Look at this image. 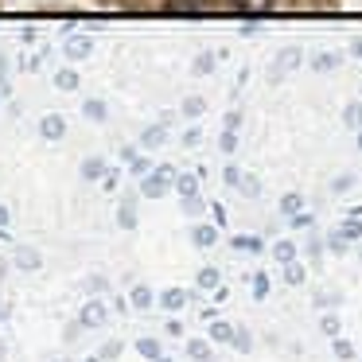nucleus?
I'll return each mask as SVG.
<instances>
[{
    "label": "nucleus",
    "instance_id": "nucleus-1",
    "mask_svg": "<svg viewBox=\"0 0 362 362\" xmlns=\"http://www.w3.org/2000/svg\"><path fill=\"white\" fill-rule=\"evenodd\" d=\"M168 187H172V172H168V168H156V172H152L148 180L141 183L144 199H160V195H168Z\"/></svg>",
    "mask_w": 362,
    "mask_h": 362
},
{
    "label": "nucleus",
    "instance_id": "nucleus-2",
    "mask_svg": "<svg viewBox=\"0 0 362 362\" xmlns=\"http://www.w3.org/2000/svg\"><path fill=\"white\" fill-rule=\"evenodd\" d=\"M78 320H82V327H102V323L110 320V308H105L102 300H90V304L82 308V315H78Z\"/></svg>",
    "mask_w": 362,
    "mask_h": 362
},
{
    "label": "nucleus",
    "instance_id": "nucleus-3",
    "mask_svg": "<svg viewBox=\"0 0 362 362\" xmlns=\"http://www.w3.org/2000/svg\"><path fill=\"white\" fill-rule=\"evenodd\" d=\"M168 12H187V16H203L214 8V0H164Z\"/></svg>",
    "mask_w": 362,
    "mask_h": 362
},
{
    "label": "nucleus",
    "instance_id": "nucleus-4",
    "mask_svg": "<svg viewBox=\"0 0 362 362\" xmlns=\"http://www.w3.org/2000/svg\"><path fill=\"white\" fill-rule=\"evenodd\" d=\"M40 133H43V136H47V141H59V136H63V133H66V121H63V117H59V113H47V117H43V121H40Z\"/></svg>",
    "mask_w": 362,
    "mask_h": 362
},
{
    "label": "nucleus",
    "instance_id": "nucleus-5",
    "mask_svg": "<svg viewBox=\"0 0 362 362\" xmlns=\"http://www.w3.org/2000/svg\"><path fill=\"white\" fill-rule=\"evenodd\" d=\"M90 51H94V40H90V35H71V40H66V55L71 59H86Z\"/></svg>",
    "mask_w": 362,
    "mask_h": 362
},
{
    "label": "nucleus",
    "instance_id": "nucleus-6",
    "mask_svg": "<svg viewBox=\"0 0 362 362\" xmlns=\"http://www.w3.org/2000/svg\"><path fill=\"white\" fill-rule=\"evenodd\" d=\"M16 265L24 269V273H35V269L43 265V257L32 250V245H20V250H16Z\"/></svg>",
    "mask_w": 362,
    "mask_h": 362
},
{
    "label": "nucleus",
    "instance_id": "nucleus-7",
    "mask_svg": "<svg viewBox=\"0 0 362 362\" xmlns=\"http://www.w3.org/2000/svg\"><path fill=\"white\" fill-rule=\"evenodd\" d=\"M191 242H195L199 250H206V245L218 242V230H214V226H195V230H191Z\"/></svg>",
    "mask_w": 362,
    "mask_h": 362
},
{
    "label": "nucleus",
    "instance_id": "nucleus-8",
    "mask_svg": "<svg viewBox=\"0 0 362 362\" xmlns=\"http://www.w3.org/2000/svg\"><path fill=\"white\" fill-rule=\"evenodd\" d=\"M234 8H242V12H250V16H257V12H269L276 4V0H230Z\"/></svg>",
    "mask_w": 362,
    "mask_h": 362
},
{
    "label": "nucleus",
    "instance_id": "nucleus-9",
    "mask_svg": "<svg viewBox=\"0 0 362 362\" xmlns=\"http://www.w3.org/2000/svg\"><path fill=\"white\" fill-rule=\"evenodd\" d=\"M160 304H164L168 312H180V308L187 304V292H183V288H168L164 296H160Z\"/></svg>",
    "mask_w": 362,
    "mask_h": 362
},
{
    "label": "nucleus",
    "instance_id": "nucleus-10",
    "mask_svg": "<svg viewBox=\"0 0 362 362\" xmlns=\"http://www.w3.org/2000/svg\"><path fill=\"white\" fill-rule=\"evenodd\" d=\"M211 339H214V343H234V327L222 323V320H214L211 323Z\"/></svg>",
    "mask_w": 362,
    "mask_h": 362
},
{
    "label": "nucleus",
    "instance_id": "nucleus-11",
    "mask_svg": "<svg viewBox=\"0 0 362 362\" xmlns=\"http://www.w3.org/2000/svg\"><path fill=\"white\" fill-rule=\"evenodd\" d=\"M187 354L195 362H211V343H203V339H191L187 343Z\"/></svg>",
    "mask_w": 362,
    "mask_h": 362
},
{
    "label": "nucleus",
    "instance_id": "nucleus-12",
    "mask_svg": "<svg viewBox=\"0 0 362 362\" xmlns=\"http://www.w3.org/2000/svg\"><path fill=\"white\" fill-rule=\"evenodd\" d=\"M273 257L281 261V265H292V261H296V245H292V242H276L273 245Z\"/></svg>",
    "mask_w": 362,
    "mask_h": 362
},
{
    "label": "nucleus",
    "instance_id": "nucleus-13",
    "mask_svg": "<svg viewBox=\"0 0 362 362\" xmlns=\"http://www.w3.org/2000/svg\"><path fill=\"white\" fill-rule=\"evenodd\" d=\"M129 300H133V308H136V312H144V308H152V292L144 288V284H136V288L129 292Z\"/></svg>",
    "mask_w": 362,
    "mask_h": 362
},
{
    "label": "nucleus",
    "instance_id": "nucleus-14",
    "mask_svg": "<svg viewBox=\"0 0 362 362\" xmlns=\"http://www.w3.org/2000/svg\"><path fill=\"white\" fill-rule=\"evenodd\" d=\"M136 351H141L144 358H152V362L164 358V354H160V343H156V339H136Z\"/></svg>",
    "mask_w": 362,
    "mask_h": 362
},
{
    "label": "nucleus",
    "instance_id": "nucleus-15",
    "mask_svg": "<svg viewBox=\"0 0 362 362\" xmlns=\"http://www.w3.org/2000/svg\"><path fill=\"white\" fill-rule=\"evenodd\" d=\"M175 191H180L183 199H191L199 191V180H195V175H180V180H175Z\"/></svg>",
    "mask_w": 362,
    "mask_h": 362
},
{
    "label": "nucleus",
    "instance_id": "nucleus-16",
    "mask_svg": "<svg viewBox=\"0 0 362 362\" xmlns=\"http://www.w3.org/2000/svg\"><path fill=\"white\" fill-rule=\"evenodd\" d=\"M339 63H343V59H339V55H335V51H323V55H320V59H315V63H312V66H315V71H335V66H339Z\"/></svg>",
    "mask_w": 362,
    "mask_h": 362
},
{
    "label": "nucleus",
    "instance_id": "nucleus-17",
    "mask_svg": "<svg viewBox=\"0 0 362 362\" xmlns=\"http://www.w3.org/2000/svg\"><path fill=\"white\" fill-rule=\"evenodd\" d=\"M55 86L59 90H78V74H74V71H59L55 74Z\"/></svg>",
    "mask_w": 362,
    "mask_h": 362
},
{
    "label": "nucleus",
    "instance_id": "nucleus-18",
    "mask_svg": "<svg viewBox=\"0 0 362 362\" xmlns=\"http://www.w3.org/2000/svg\"><path fill=\"white\" fill-rule=\"evenodd\" d=\"M199 288H218V269H199Z\"/></svg>",
    "mask_w": 362,
    "mask_h": 362
},
{
    "label": "nucleus",
    "instance_id": "nucleus-19",
    "mask_svg": "<svg viewBox=\"0 0 362 362\" xmlns=\"http://www.w3.org/2000/svg\"><path fill=\"white\" fill-rule=\"evenodd\" d=\"M191 71H195V74H211L214 71V55H206V51H203V55L191 63Z\"/></svg>",
    "mask_w": 362,
    "mask_h": 362
},
{
    "label": "nucleus",
    "instance_id": "nucleus-20",
    "mask_svg": "<svg viewBox=\"0 0 362 362\" xmlns=\"http://www.w3.org/2000/svg\"><path fill=\"white\" fill-rule=\"evenodd\" d=\"M300 206H304V199H300V195H284V199H281V211H284V214H292V218H296Z\"/></svg>",
    "mask_w": 362,
    "mask_h": 362
},
{
    "label": "nucleus",
    "instance_id": "nucleus-21",
    "mask_svg": "<svg viewBox=\"0 0 362 362\" xmlns=\"http://www.w3.org/2000/svg\"><path fill=\"white\" fill-rule=\"evenodd\" d=\"M343 117H346V125H351V129H362V105H358V102H354V105H346V113H343Z\"/></svg>",
    "mask_w": 362,
    "mask_h": 362
},
{
    "label": "nucleus",
    "instance_id": "nucleus-22",
    "mask_svg": "<svg viewBox=\"0 0 362 362\" xmlns=\"http://www.w3.org/2000/svg\"><path fill=\"white\" fill-rule=\"evenodd\" d=\"M253 296H257V300H265V296H269V276H265V273L253 276Z\"/></svg>",
    "mask_w": 362,
    "mask_h": 362
},
{
    "label": "nucleus",
    "instance_id": "nucleus-23",
    "mask_svg": "<svg viewBox=\"0 0 362 362\" xmlns=\"http://www.w3.org/2000/svg\"><path fill=\"white\" fill-rule=\"evenodd\" d=\"M102 172H105V168H102V160H86V168H82V175H86V180H98Z\"/></svg>",
    "mask_w": 362,
    "mask_h": 362
},
{
    "label": "nucleus",
    "instance_id": "nucleus-24",
    "mask_svg": "<svg viewBox=\"0 0 362 362\" xmlns=\"http://www.w3.org/2000/svg\"><path fill=\"white\" fill-rule=\"evenodd\" d=\"M117 354H121V343L113 339V343H105L102 351H98V358H105V362H110V358H117Z\"/></svg>",
    "mask_w": 362,
    "mask_h": 362
},
{
    "label": "nucleus",
    "instance_id": "nucleus-25",
    "mask_svg": "<svg viewBox=\"0 0 362 362\" xmlns=\"http://www.w3.org/2000/svg\"><path fill=\"white\" fill-rule=\"evenodd\" d=\"M234 346L238 351H250V331L245 327H234Z\"/></svg>",
    "mask_w": 362,
    "mask_h": 362
},
{
    "label": "nucleus",
    "instance_id": "nucleus-26",
    "mask_svg": "<svg viewBox=\"0 0 362 362\" xmlns=\"http://www.w3.org/2000/svg\"><path fill=\"white\" fill-rule=\"evenodd\" d=\"M117 222H121L125 230H133V226H136V214H133V206H121V218H117Z\"/></svg>",
    "mask_w": 362,
    "mask_h": 362
},
{
    "label": "nucleus",
    "instance_id": "nucleus-27",
    "mask_svg": "<svg viewBox=\"0 0 362 362\" xmlns=\"http://www.w3.org/2000/svg\"><path fill=\"white\" fill-rule=\"evenodd\" d=\"M284 281H288V284H300V281H304V269H300V265H288V269H284Z\"/></svg>",
    "mask_w": 362,
    "mask_h": 362
},
{
    "label": "nucleus",
    "instance_id": "nucleus-28",
    "mask_svg": "<svg viewBox=\"0 0 362 362\" xmlns=\"http://www.w3.org/2000/svg\"><path fill=\"white\" fill-rule=\"evenodd\" d=\"M86 117L102 121V117H105V105H102V102H86Z\"/></svg>",
    "mask_w": 362,
    "mask_h": 362
},
{
    "label": "nucleus",
    "instance_id": "nucleus-29",
    "mask_svg": "<svg viewBox=\"0 0 362 362\" xmlns=\"http://www.w3.org/2000/svg\"><path fill=\"white\" fill-rule=\"evenodd\" d=\"M234 245H238V250H261V242H257V238H234Z\"/></svg>",
    "mask_w": 362,
    "mask_h": 362
},
{
    "label": "nucleus",
    "instance_id": "nucleus-30",
    "mask_svg": "<svg viewBox=\"0 0 362 362\" xmlns=\"http://www.w3.org/2000/svg\"><path fill=\"white\" fill-rule=\"evenodd\" d=\"M242 180H245V175L238 172V168H226V183H230V187H242Z\"/></svg>",
    "mask_w": 362,
    "mask_h": 362
},
{
    "label": "nucleus",
    "instance_id": "nucleus-31",
    "mask_svg": "<svg viewBox=\"0 0 362 362\" xmlns=\"http://www.w3.org/2000/svg\"><path fill=\"white\" fill-rule=\"evenodd\" d=\"M183 113H187V117H195V113H203V102H199V98H191V102L183 105Z\"/></svg>",
    "mask_w": 362,
    "mask_h": 362
},
{
    "label": "nucleus",
    "instance_id": "nucleus-32",
    "mask_svg": "<svg viewBox=\"0 0 362 362\" xmlns=\"http://www.w3.org/2000/svg\"><path fill=\"white\" fill-rule=\"evenodd\" d=\"M323 331H327V335H339V320H335V315H323Z\"/></svg>",
    "mask_w": 362,
    "mask_h": 362
},
{
    "label": "nucleus",
    "instance_id": "nucleus-33",
    "mask_svg": "<svg viewBox=\"0 0 362 362\" xmlns=\"http://www.w3.org/2000/svg\"><path fill=\"white\" fill-rule=\"evenodd\" d=\"M164 141V129H152V133H144V144H160Z\"/></svg>",
    "mask_w": 362,
    "mask_h": 362
},
{
    "label": "nucleus",
    "instance_id": "nucleus-34",
    "mask_svg": "<svg viewBox=\"0 0 362 362\" xmlns=\"http://www.w3.org/2000/svg\"><path fill=\"white\" fill-rule=\"evenodd\" d=\"M335 354H339V358H351V343H343V339H339V343H335Z\"/></svg>",
    "mask_w": 362,
    "mask_h": 362
},
{
    "label": "nucleus",
    "instance_id": "nucleus-35",
    "mask_svg": "<svg viewBox=\"0 0 362 362\" xmlns=\"http://www.w3.org/2000/svg\"><path fill=\"white\" fill-rule=\"evenodd\" d=\"M86 288H90V292H102V288H105V281H102V276H90Z\"/></svg>",
    "mask_w": 362,
    "mask_h": 362
},
{
    "label": "nucleus",
    "instance_id": "nucleus-36",
    "mask_svg": "<svg viewBox=\"0 0 362 362\" xmlns=\"http://www.w3.org/2000/svg\"><path fill=\"white\" fill-rule=\"evenodd\" d=\"M8 218H12V214H8V206H0V226H8Z\"/></svg>",
    "mask_w": 362,
    "mask_h": 362
},
{
    "label": "nucleus",
    "instance_id": "nucleus-37",
    "mask_svg": "<svg viewBox=\"0 0 362 362\" xmlns=\"http://www.w3.org/2000/svg\"><path fill=\"white\" fill-rule=\"evenodd\" d=\"M351 55H358V59H362V40H354V43H351Z\"/></svg>",
    "mask_w": 362,
    "mask_h": 362
},
{
    "label": "nucleus",
    "instance_id": "nucleus-38",
    "mask_svg": "<svg viewBox=\"0 0 362 362\" xmlns=\"http://www.w3.org/2000/svg\"><path fill=\"white\" fill-rule=\"evenodd\" d=\"M358 148H362V129H358Z\"/></svg>",
    "mask_w": 362,
    "mask_h": 362
},
{
    "label": "nucleus",
    "instance_id": "nucleus-39",
    "mask_svg": "<svg viewBox=\"0 0 362 362\" xmlns=\"http://www.w3.org/2000/svg\"><path fill=\"white\" fill-rule=\"evenodd\" d=\"M156 362H172V358H156Z\"/></svg>",
    "mask_w": 362,
    "mask_h": 362
},
{
    "label": "nucleus",
    "instance_id": "nucleus-40",
    "mask_svg": "<svg viewBox=\"0 0 362 362\" xmlns=\"http://www.w3.org/2000/svg\"><path fill=\"white\" fill-rule=\"evenodd\" d=\"M86 362H102V358H86Z\"/></svg>",
    "mask_w": 362,
    "mask_h": 362
}]
</instances>
